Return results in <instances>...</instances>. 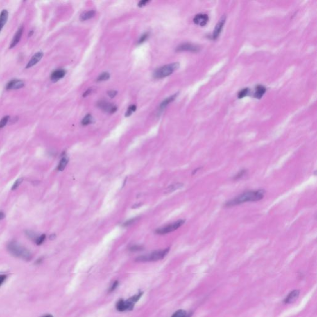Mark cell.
<instances>
[{"mask_svg": "<svg viewBox=\"0 0 317 317\" xmlns=\"http://www.w3.org/2000/svg\"><path fill=\"white\" fill-rule=\"evenodd\" d=\"M265 195L264 190H257L245 191L233 199L230 200L225 203V207H230L239 205L247 202H255L262 200Z\"/></svg>", "mask_w": 317, "mask_h": 317, "instance_id": "6da1fadb", "label": "cell"}, {"mask_svg": "<svg viewBox=\"0 0 317 317\" xmlns=\"http://www.w3.org/2000/svg\"><path fill=\"white\" fill-rule=\"evenodd\" d=\"M8 252L14 257L22 258L26 261H29L32 259L31 253L23 246L16 242H11L7 245Z\"/></svg>", "mask_w": 317, "mask_h": 317, "instance_id": "7a4b0ae2", "label": "cell"}, {"mask_svg": "<svg viewBox=\"0 0 317 317\" xmlns=\"http://www.w3.org/2000/svg\"><path fill=\"white\" fill-rule=\"evenodd\" d=\"M169 248L164 250H160L155 251L150 254L140 256L136 259V262H155L159 261L160 259H163L169 252Z\"/></svg>", "mask_w": 317, "mask_h": 317, "instance_id": "3957f363", "label": "cell"}, {"mask_svg": "<svg viewBox=\"0 0 317 317\" xmlns=\"http://www.w3.org/2000/svg\"><path fill=\"white\" fill-rule=\"evenodd\" d=\"M180 67L179 63H173L164 65L163 67L156 69L153 76L156 79H160L167 77L172 74Z\"/></svg>", "mask_w": 317, "mask_h": 317, "instance_id": "277c9868", "label": "cell"}, {"mask_svg": "<svg viewBox=\"0 0 317 317\" xmlns=\"http://www.w3.org/2000/svg\"><path fill=\"white\" fill-rule=\"evenodd\" d=\"M185 220L184 219L178 220L172 224H170L166 226L162 227V228L155 230V234L159 235H164L172 232H173L180 228L182 225L185 224Z\"/></svg>", "mask_w": 317, "mask_h": 317, "instance_id": "5b68a950", "label": "cell"}, {"mask_svg": "<svg viewBox=\"0 0 317 317\" xmlns=\"http://www.w3.org/2000/svg\"><path fill=\"white\" fill-rule=\"evenodd\" d=\"M97 106L103 111L109 113H113L117 110V107L115 105L104 100L98 101Z\"/></svg>", "mask_w": 317, "mask_h": 317, "instance_id": "8992f818", "label": "cell"}, {"mask_svg": "<svg viewBox=\"0 0 317 317\" xmlns=\"http://www.w3.org/2000/svg\"><path fill=\"white\" fill-rule=\"evenodd\" d=\"M200 50V47L196 45L191 43H184L179 45L176 49L177 51H190L198 52Z\"/></svg>", "mask_w": 317, "mask_h": 317, "instance_id": "52a82bcc", "label": "cell"}, {"mask_svg": "<svg viewBox=\"0 0 317 317\" xmlns=\"http://www.w3.org/2000/svg\"><path fill=\"white\" fill-rule=\"evenodd\" d=\"M142 294H143V292H139L138 294L135 295L133 297L129 298L128 299L125 301L124 300L125 311H129V310H133L135 304L139 300V299L142 296Z\"/></svg>", "mask_w": 317, "mask_h": 317, "instance_id": "ba28073f", "label": "cell"}, {"mask_svg": "<svg viewBox=\"0 0 317 317\" xmlns=\"http://www.w3.org/2000/svg\"><path fill=\"white\" fill-rule=\"evenodd\" d=\"M225 20H226L225 16H222V17L220 19L219 22L217 23V24L214 28V31L213 33H212V39L216 40L217 38L219 37L220 34L222 31V29H223L224 27V24L225 22Z\"/></svg>", "mask_w": 317, "mask_h": 317, "instance_id": "9c48e42d", "label": "cell"}, {"mask_svg": "<svg viewBox=\"0 0 317 317\" xmlns=\"http://www.w3.org/2000/svg\"><path fill=\"white\" fill-rule=\"evenodd\" d=\"M209 21V16L206 14H198L193 19V22L196 25L205 26Z\"/></svg>", "mask_w": 317, "mask_h": 317, "instance_id": "30bf717a", "label": "cell"}, {"mask_svg": "<svg viewBox=\"0 0 317 317\" xmlns=\"http://www.w3.org/2000/svg\"><path fill=\"white\" fill-rule=\"evenodd\" d=\"M24 83L20 79H13L9 81L6 87V90H14L21 89L24 86Z\"/></svg>", "mask_w": 317, "mask_h": 317, "instance_id": "8fae6325", "label": "cell"}, {"mask_svg": "<svg viewBox=\"0 0 317 317\" xmlns=\"http://www.w3.org/2000/svg\"><path fill=\"white\" fill-rule=\"evenodd\" d=\"M43 56H44V53H42V52L41 51L37 52V53H36L34 56H32L31 59L30 60V61H29V63H27L26 66V68L28 69L34 67V65H35L37 63L39 62V61L41 60V59L42 58V57H43Z\"/></svg>", "mask_w": 317, "mask_h": 317, "instance_id": "7c38bea8", "label": "cell"}, {"mask_svg": "<svg viewBox=\"0 0 317 317\" xmlns=\"http://www.w3.org/2000/svg\"><path fill=\"white\" fill-rule=\"evenodd\" d=\"M23 30H24L23 26H21L19 28L17 31L16 32V33L15 34V36H14V37H13L11 43L10 44V46H9V49L14 48V47L16 46V45L19 43V41L21 40V38L22 37V35Z\"/></svg>", "mask_w": 317, "mask_h": 317, "instance_id": "4fadbf2b", "label": "cell"}, {"mask_svg": "<svg viewBox=\"0 0 317 317\" xmlns=\"http://www.w3.org/2000/svg\"><path fill=\"white\" fill-rule=\"evenodd\" d=\"M66 74V71L63 69H56L51 73V80L52 81L56 82L58 80L62 79Z\"/></svg>", "mask_w": 317, "mask_h": 317, "instance_id": "5bb4252c", "label": "cell"}, {"mask_svg": "<svg viewBox=\"0 0 317 317\" xmlns=\"http://www.w3.org/2000/svg\"><path fill=\"white\" fill-rule=\"evenodd\" d=\"M300 294V291L299 290H294L290 292L284 300L286 304H291V303L295 302L299 297Z\"/></svg>", "mask_w": 317, "mask_h": 317, "instance_id": "9a60e30c", "label": "cell"}, {"mask_svg": "<svg viewBox=\"0 0 317 317\" xmlns=\"http://www.w3.org/2000/svg\"><path fill=\"white\" fill-rule=\"evenodd\" d=\"M266 91V89L264 86L262 85H258L256 86L255 89V92L253 94V96L255 98L257 99L261 98L264 94H265Z\"/></svg>", "mask_w": 317, "mask_h": 317, "instance_id": "2e32d148", "label": "cell"}, {"mask_svg": "<svg viewBox=\"0 0 317 317\" xmlns=\"http://www.w3.org/2000/svg\"><path fill=\"white\" fill-rule=\"evenodd\" d=\"M177 95H178V94H173V95L171 96L170 97H168L167 98H165V100L161 103H160V107H159V111L162 112V110H164V108L166 107L170 102H173L175 100V99L176 98Z\"/></svg>", "mask_w": 317, "mask_h": 317, "instance_id": "e0dca14e", "label": "cell"}, {"mask_svg": "<svg viewBox=\"0 0 317 317\" xmlns=\"http://www.w3.org/2000/svg\"><path fill=\"white\" fill-rule=\"evenodd\" d=\"M8 12L6 9H3L0 13V32L1 31L4 26L6 23L8 19Z\"/></svg>", "mask_w": 317, "mask_h": 317, "instance_id": "ac0fdd59", "label": "cell"}, {"mask_svg": "<svg viewBox=\"0 0 317 317\" xmlns=\"http://www.w3.org/2000/svg\"><path fill=\"white\" fill-rule=\"evenodd\" d=\"M96 15V11L94 10H90L83 13L80 16V19L81 21H86L93 17Z\"/></svg>", "mask_w": 317, "mask_h": 317, "instance_id": "d6986e66", "label": "cell"}, {"mask_svg": "<svg viewBox=\"0 0 317 317\" xmlns=\"http://www.w3.org/2000/svg\"><path fill=\"white\" fill-rule=\"evenodd\" d=\"M68 163V158L66 155H63L58 165L57 170H59V171H63V170L65 169L66 166L67 165Z\"/></svg>", "mask_w": 317, "mask_h": 317, "instance_id": "ffe728a7", "label": "cell"}, {"mask_svg": "<svg viewBox=\"0 0 317 317\" xmlns=\"http://www.w3.org/2000/svg\"><path fill=\"white\" fill-rule=\"evenodd\" d=\"M183 185L182 183H175V184L169 186L166 188L165 193H169L173 192L174 191L178 190V189L182 188L183 187Z\"/></svg>", "mask_w": 317, "mask_h": 317, "instance_id": "44dd1931", "label": "cell"}, {"mask_svg": "<svg viewBox=\"0 0 317 317\" xmlns=\"http://www.w3.org/2000/svg\"><path fill=\"white\" fill-rule=\"evenodd\" d=\"M94 122V118L91 114H87L85 116L81 121V124L84 126H86Z\"/></svg>", "mask_w": 317, "mask_h": 317, "instance_id": "7402d4cb", "label": "cell"}, {"mask_svg": "<svg viewBox=\"0 0 317 317\" xmlns=\"http://www.w3.org/2000/svg\"><path fill=\"white\" fill-rule=\"evenodd\" d=\"M191 314H189L188 315L187 314L186 311H185L183 310H178L177 311L175 312L171 317H191Z\"/></svg>", "mask_w": 317, "mask_h": 317, "instance_id": "603a6c76", "label": "cell"}, {"mask_svg": "<svg viewBox=\"0 0 317 317\" xmlns=\"http://www.w3.org/2000/svg\"><path fill=\"white\" fill-rule=\"evenodd\" d=\"M109 78H110V74L107 72H104L98 76V78L97 79V81H107V80H108Z\"/></svg>", "mask_w": 317, "mask_h": 317, "instance_id": "cb8c5ba5", "label": "cell"}, {"mask_svg": "<svg viewBox=\"0 0 317 317\" xmlns=\"http://www.w3.org/2000/svg\"><path fill=\"white\" fill-rule=\"evenodd\" d=\"M250 94V89L248 88H245L241 90V91L238 93V98H242L246 96H247Z\"/></svg>", "mask_w": 317, "mask_h": 317, "instance_id": "d4e9b609", "label": "cell"}, {"mask_svg": "<svg viewBox=\"0 0 317 317\" xmlns=\"http://www.w3.org/2000/svg\"><path fill=\"white\" fill-rule=\"evenodd\" d=\"M116 309L119 311H125V306H124V300L120 299L118 301L116 304Z\"/></svg>", "mask_w": 317, "mask_h": 317, "instance_id": "484cf974", "label": "cell"}, {"mask_svg": "<svg viewBox=\"0 0 317 317\" xmlns=\"http://www.w3.org/2000/svg\"><path fill=\"white\" fill-rule=\"evenodd\" d=\"M136 110V106L135 105H131L128 107V108L127 109V111L126 112V113H125V117H130V115H132V113H133L134 112H135Z\"/></svg>", "mask_w": 317, "mask_h": 317, "instance_id": "4316f807", "label": "cell"}, {"mask_svg": "<svg viewBox=\"0 0 317 317\" xmlns=\"http://www.w3.org/2000/svg\"><path fill=\"white\" fill-rule=\"evenodd\" d=\"M9 116H5L0 121V128H3L4 126L6 125L8 122L9 120Z\"/></svg>", "mask_w": 317, "mask_h": 317, "instance_id": "83f0119b", "label": "cell"}, {"mask_svg": "<svg viewBox=\"0 0 317 317\" xmlns=\"http://www.w3.org/2000/svg\"><path fill=\"white\" fill-rule=\"evenodd\" d=\"M144 249V247L141 245H135L131 246V247L129 248V250L131 252H139V251H142Z\"/></svg>", "mask_w": 317, "mask_h": 317, "instance_id": "f1b7e54d", "label": "cell"}, {"mask_svg": "<svg viewBox=\"0 0 317 317\" xmlns=\"http://www.w3.org/2000/svg\"><path fill=\"white\" fill-rule=\"evenodd\" d=\"M45 238H46V235L45 234H42V235L39 237H37V239L35 240L36 244L38 245H40L42 243H43L45 241Z\"/></svg>", "mask_w": 317, "mask_h": 317, "instance_id": "f546056e", "label": "cell"}, {"mask_svg": "<svg viewBox=\"0 0 317 317\" xmlns=\"http://www.w3.org/2000/svg\"><path fill=\"white\" fill-rule=\"evenodd\" d=\"M148 37H149L148 33H145V34H143V35L141 36V37L139 38V39L138 40V44H141L144 43V42L148 39Z\"/></svg>", "mask_w": 317, "mask_h": 317, "instance_id": "4dcf8cb0", "label": "cell"}, {"mask_svg": "<svg viewBox=\"0 0 317 317\" xmlns=\"http://www.w3.org/2000/svg\"><path fill=\"white\" fill-rule=\"evenodd\" d=\"M246 172H247V170H246L243 169V170H240V171L237 174L235 175L234 176V180H238V179H240V178L243 177L245 175Z\"/></svg>", "mask_w": 317, "mask_h": 317, "instance_id": "1f68e13d", "label": "cell"}, {"mask_svg": "<svg viewBox=\"0 0 317 317\" xmlns=\"http://www.w3.org/2000/svg\"><path fill=\"white\" fill-rule=\"evenodd\" d=\"M22 181H23V179L22 178L17 179V180L15 182V183H14V185H13V186L12 187V190H16V188H17L21 184Z\"/></svg>", "mask_w": 317, "mask_h": 317, "instance_id": "d6a6232c", "label": "cell"}, {"mask_svg": "<svg viewBox=\"0 0 317 317\" xmlns=\"http://www.w3.org/2000/svg\"><path fill=\"white\" fill-rule=\"evenodd\" d=\"M138 219V217H137V218H134V219H130V220H128L126 222H124L123 224V226L125 227H128V226H130L132 224H133Z\"/></svg>", "mask_w": 317, "mask_h": 317, "instance_id": "836d02e7", "label": "cell"}, {"mask_svg": "<svg viewBox=\"0 0 317 317\" xmlns=\"http://www.w3.org/2000/svg\"><path fill=\"white\" fill-rule=\"evenodd\" d=\"M26 233V235H27L28 237H29L30 239H35V240H36V238H35V237H36L35 234L34 232H33L29 231H29H27Z\"/></svg>", "mask_w": 317, "mask_h": 317, "instance_id": "e575fe53", "label": "cell"}, {"mask_svg": "<svg viewBox=\"0 0 317 317\" xmlns=\"http://www.w3.org/2000/svg\"><path fill=\"white\" fill-rule=\"evenodd\" d=\"M118 281H115L114 282H113V283L112 284V286L110 287L109 291H110V292L113 291L115 289H116L117 287H118Z\"/></svg>", "mask_w": 317, "mask_h": 317, "instance_id": "d590c367", "label": "cell"}, {"mask_svg": "<svg viewBox=\"0 0 317 317\" xmlns=\"http://www.w3.org/2000/svg\"><path fill=\"white\" fill-rule=\"evenodd\" d=\"M7 278V276L5 274H0V287L4 283V282L6 281Z\"/></svg>", "mask_w": 317, "mask_h": 317, "instance_id": "8d00e7d4", "label": "cell"}, {"mask_svg": "<svg viewBox=\"0 0 317 317\" xmlns=\"http://www.w3.org/2000/svg\"><path fill=\"white\" fill-rule=\"evenodd\" d=\"M108 96H109L110 98H113L114 97L116 96L117 94V92L116 91H113V90H111V91H109L108 92Z\"/></svg>", "mask_w": 317, "mask_h": 317, "instance_id": "74e56055", "label": "cell"}, {"mask_svg": "<svg viewBox=\"0 0 317 317\" xmlns=\"http://www.w3.org/2000/svg\"><path fill=\"white\" fill-rule=\"evenodd\" d=\"M149 2V1H148V0H143V1H140L138 3V6L139 7H143L144 6H146V4H147Z\"/></svg>", "mask_w": 317, "mask_h": 317, "instance_id": "f35d334b", "label": "cell"}, {"mask_svg": "<svg viewBox=\"0 0 317 317\" xmlns=\"http://www.w3.org/2000/svg\"><path fill=\"white\" fill-rule=\"evenodd\" d=\"M91 92H92V89H87V91L84 93V94H83V97H86V96H89V94L91 93Z\"/></svg>", "mask_w": 317, "mask_h": 317, "instance_id": "ab89813d", "label": "cell"}, {"mask_svg": "<svg viewBox=\"0 0 317 317\" xmlns=\"http://www.w3.org/2000/svg\"><path fill=\"white\" fill-rule=\"evenodd\" d=\"M5 217V214H4V212L0 211V220L3 219Z\"/></svg>", "mask_w": 317, "mask_h": 317, "instance_id": "60d3db41", "label": "cell"}, {"mask_svg": "<svg viewBox=\"0 0 317 317\" xmlns=\"http://www.w3.org/2000/svg\"><path fill=\"white\" fill-rule=\"evenodd\" d=\"M33 34H34V31L31 30V31L29 32V37L32 36V35H33Z\"/></svg>", "mask_w": 317, "mask_h": 317, "instance_id": "b9f144b4", "label": "cell"}, {"mask_svg": "<svg viewBox=\"0 0 317 317\" xmlns=\"http://www.w3.org/2000/svg\"><path fill=\"white\" fill-rule=\"evenodd\" d=\"M55 237H56L55 235V234H53V235H50V238L51 240H53V239L55 238Z\"/></svg>", "mask_w": 317, "mask_h": 317, "instance_id": "7bdbcfd3", "label": "cell"}, {"mask_svg": "<svg viewBox=\"0 0 317 317\" xmlns=\"http://www.w3.org/2000/svg\"><path fill=\"white\" fill-rule=\"evenodd\" d=\"M42 317H53V316H52L51 315H49H49H45V316H42Z\"/></svg>", "mask_w": 317, "mask_h": 317, "instance_id": "ee69618b", "label": "cell"}]
</instances>
